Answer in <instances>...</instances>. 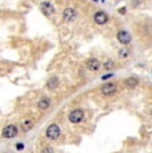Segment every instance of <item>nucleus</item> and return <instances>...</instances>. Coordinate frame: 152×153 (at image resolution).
Returning <instances> with one entry per match:
<instances>
[{
  "instance_id": "nucleus-1",
  "label": "nucleus",
  "mask_w": 152,
  "mask_h": 153,
  "mask_svg": "<svg viewBox=\"0 0 152 153\" xmlns=\"http://www.w3.org/2000/svg\"><path fill=\"white\" fill-rule=\"evenodd\" d=\"M45 136L48 137L49 140H57L60 137V126L57 124H51L47 128Z\"/></svg>"
},
{
  "instance_id": "nucleus-2",
  "label": "nucleus",
  "mask_w": 152,
  "mask_h": 153,
  "mask_svg": "<svg viewBox=\"0 0 152 153\" xmlns=\"http://www.w3.org/2000/svg\"><path fill=\"white\" fill-rule=\"evenodd\" d=\"M17 132H19L17 126L13 125V124H11V125H7V126H4V128H3L1 134H3V137H4V139H12V137H15L17 134Z\"/></svg>"
},
{
  "instance_id": "nucleus-3",
  "label": "nucleus",
  "mask_w": 152,
  "mask_h": 153,
  "mask_svg": "<svg viewBox=\"0 0 152 153\" xmlns=\"http://www.w3.org/2000/svg\"><path fill=\"white\" fill-rule=\"evenodd\" d=\"M83 119H84V112L81 109L72 111L68 116V120L72 123V124H79L80 121H83Z\"/></svg>"
},
{
  "instance_id": "nucleus-4",
  "label": "nucleus",
  "mask_w": 152,
  "mask_h": 153,
  "mask_svg": "<svg viewBox=\"0 0 152 153\" xmlns=\"http://www.w3.org/2000/svg\"><path fill=\"white\" fill-rule=\"evenodd\" d=\"M118 40L119 43H121L123 45H127L131 42V35L127 31H119L118 32Z\"/></svg>"
},
{
  "instance_id": "nucleus-5",
  "label": "nucleus",
  "mask_w": 152,
  "mask_h": 153,
  "mask_svg": "<svg viewBox=\"0 0 152 153\" xmlns=\"http://www.w3.org/2000/svg\"><path fill=\"white\" fill-rule=\"evenodd\" d=\"M116 91V84L113 83H107L103 85V88H101V93H103L104 96H111L113 95Z\"/></svg>"
},
{
  "instance_id": "nucleus-6",
  "label": "nucleus",
  "mask_w": 152,
  "mask_h": 153,
  "mask_svg": "<svg viewBox=\"0 0 152 153\" xmlns=\"http://www.w3.org/2000/svg\"><path fill=\"white\" fill-rule=\"evenodd\" d=\"M63 19L64 22H74L76 19V11L74 8H66L63 12Z\"/></svg>"
},
{
  "instance_id": "nucleus-7",
  "label": "nucleus",
  "mask_w": 152,
  "mask_h": 153,
  "mask_svg": "<svg viewBox=\"0 0 152 153\" xmlns=\"http://www.w3.org/2000/svg\"><path fill=\"white\" fill-rule=\"evenodd\" d=\"M93 20H95V23H98V24H106L108 22V15L106 12H103V11H98V12L95 13V16H93Z\"/></svg>"
},
{
  "instance_id": "nucleus-8",
  "label": "nucleus",
  "mask_w": 152,
  "mask_h": 153,
  "mask_svg": "<svg viewBox=\"0 0 152 153\" xmlns=\"http://www.w3.org/2000/svg\"><path fill=\"white\" fill-rule=\"evenodd\" d=\"M86 65L89 71H93V72H95V71L100 69V61H99L98 59H88L87 63H86Z\"/></svg>"
},
{
  "instance_id": "nucleus-9",
  "label": "nucleus",
  "mask_w": 152,
  "mask_h": 153,
  "mask_svg": "<svg viewBox=\"0 0 152 153\" xmlns=\"http://www.w3.org/2000/svg\"><path fill=\"white\" fill-rule=\"evenodd\" d=\"M40 8H42V11L47 15V16H49V15H52L55 12V8H54V5H52L51 3H42Z\"/></svg>"
},
{
  "instance_id": "nucleus-10",
  "label": "nucleus",
  "mask_w": 152,
  "mask_h": 153,
  "mask_svg": "<svg viewBox=\"0 0 152 153\" xmlns=\"http://www.w3.org/2000/svg\"><path fill=\"white\" fill-rule=\"evenodd\" d=\"M49 105H51V101H49V99H47V97L40 99L39 102H37V108H39V109H42V111L48 109Z\"/></svg>"
},
{
  "instance_id": "nucleus-11",
  "label": "nucleus",
  "mask_w": 152,
  "mask_h": 153,
  "mask_svg": "<svg viewBox=\"0 0 152 153\" xmlns=\"http://www.w3.org/2000/svg\"><path fill=\"white\" fill-rule=\"evenodd\" d=\"M22 128H23V131L24 132L31 131V129L34 128V121H32L31 119H24L23 120V123H22Z\"/></svg>"
},
{
  "instance_id": "nucleus-12",
  "label": "nucleus",
  "mask_w": 152,
  "mask_h": 153,
  "mask_svg": "<svg viewBox=\"0 0 152 153\" xmlns=\"http://www.w3.org/2000/svg\"><path fill=\"white\" fill-rule=\"evenodd\" d=\"M57 85H59V79L55 77V76H54V77H51L48 81H47V88H48V89H51V91L55 89Z\"/></svg>"
},
{
  "instance_id": "nucleus-13",
  "label": "nucleus",
  "mask_w": 152,
  "mask_h": 153,
  "mask_svg": "<svg viewBox=\"0 0 152 153\" xmlns=\"http://www.w3.org/2000/svg\"><path fill=\"white\" fill-rule=\"evenodd\" d=\"M124 84L127 85V88H135L136 85L139 84V80H137L136 77H128Z\"/></svg>"
},
{
  "instance_id": "nucleus-14",
  "label": "nucleus",
  "mask_w": 152,
  "mask_h": 153,
  "mask_svg": "<svg viewBox=\"0 0 152 153\" xmlns=\"http://www.w3.org/2000/svg\"><path fill=\"white\" fill-rule=\"evenodd\" d=\"M42 153H54V152H52V148H51V146H45V148L42 151Z\"/></svg>"
},
{
  "instance_id": "nucleus-15",
  "label": "nucleus",
  "mask_w": 152,
  "mask_h": 153,
  "mask_svg": "<svg viewBox=\"0 0 152 153\" xmlns=\"http://www.w3.org/2000/svg\"><path fill=\"white\" fill-rule=\"evenodd\" d=\"M104 67H106V68H107V69L112 68V67H113V61H110V60H108V61H107V63H106V65H104Z\"/></svg>"
},
{
  "instance_id": "nucleus-16",
  "label": "nucleus",
  "mask_w": 152,
  "mask_h": 153,
  "mask_svg": "<svg viewBox=\"0 0 152 153\" xmlns=\"http://www.w3.org/2000/svg\"><path fill=\"white\" fill-rule=\"evenodd\" d=\"M128 55V49H123L120 51V56H127Z\"/></svg>"
},
{
  "instance_id": "nucleus-17",
  "label": "nucleus",
  "mask_w": 152,
  "mask_h": 153,
  "mask_svg": "<svg viewBox=\"0 0 152 153\" xmlns=\"http://www.w3.org/2000/svg\"><path fill=\"white\" fill-rule=\"evenodd\" d=\"M16 148L19 149V151H22V149L24 148V145H23V144H17V145H16Z\"/></svg>"
},
{
  "instance_id": "nucleus-18",
  "label": "nucleus",
  "mask_w": 152,
  "mask_h": 153,
  "mask_svg": "<svg viewBox=\"0 0 152 153\" xmlns=\"http://www.w3.org/2000/svg\"><path fill=\"white\" fill-rule=\"evenodd\" d=\"M151 114H152V112H151Z\"/></svg>"
}]
</instances>
